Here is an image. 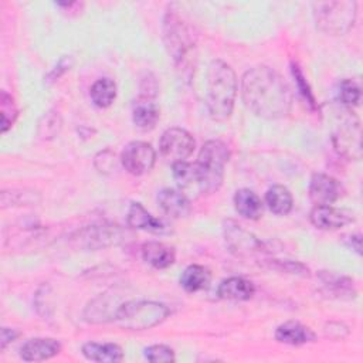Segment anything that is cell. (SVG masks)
<instances>
[{"label": "cell", "instance_id": "8", "mask_svg": "<svg viewBox=\"0 0 363 363\" xmlns=\"http://www.w3.org/2000/svg\"><path fill=\"white\" fill-rule=\"evenodd\" d=\"M194 146L196 142L193 136L182 128L166 129L159 142L162 156L172 163L182 162L186 157H189L193 153Z\"/></svg>", "mask_w": 363, "mask_h": 363}, {"label": "cell", "instance_id": "2", "mask_svg": "<svg viewBox=\"0 0 363 363\" xmlns=\"http://www.w3.org/2000/svg\"><path fill=\"white\" fill-rule=\"evenodd\" d=\"M237 96L234 69L221 60H214L207 71V109L214 121H225L233 113Z\"/></svg>", "mask_w": 363, "mask_h": 363}, {"label": "cell", "instance_id": "24", "mask_svg": "<svg viewBox=\"0 0 363 363\" xmlns=\"http://www.w3.org/2000/svg\"><path fill=\"white\" fill-rule=\"evenodd\" d=\"M210 279H211V274L206 267L193 264L183 271L180 277V285L187 292H197L207 288L210 284Z\"/></svg>", "mask_w": 363, "mask_h": 363}, {"label": "cell", "instance_id": "10", "mask_svg": "<svg viewBox=\"0 0 363 363\" xmlns=\"http://www.w3.org/2000/svg\"><path fill=\"white\" fill-rule=\"evenodd\" d=\"M156 160L155 149L142 140H133L125 146L121 155V162L125 170L130 174L140 176L149 172Z\"/></svg>", "mask_w": 363, "mask_h": 363}, {"label": "cell", "instance_id": "15", "mask_svg": "<svg viewBox=\"0 0 363 363\" xmlns=\"http://www.w3.org/2000/svg\"><path fill=\"white\" fill-rule=\"evenodd\" d=\"M133 123L142 130H150L155 128L159 119V106L153 101V96L140 95L132 106Z\"/></svg>", "mask_w": 363, "mask_h": 363}, {"label": "cell", "instance_id": "31", "mask_svg": "<svg viewBox=\"0 0 363 363\" xmlns=\"http://www.w3.org/2000/svg\"><path fill=\"white\" fill-rule=\"evenodd\" d=\"M60 129H61V118L54 111L47 112L38 123V135L41 139L54 138L60 132Z\"/></svg>", "mask_w": 363, "mask_h": 363}, {"label": "cell", "instance_id": "36", "mask_svg": "<svg viewBox=\"0 0 363 363\" xmlns=\"http://www.w3.org/2000/svg\"><path fill=\"white\" fill-rule=\"evenodd\" d=\"M69 61H71V58H69V57H68V58H67V57H64V58L58 62V65L55 67L57 69H54V71H51V72H50L48 79H50V81H55V79H57V78H58L64 71H67V69L69 68V65H71V62H69Z\"/></svg>", "mask_w": 363, "mask_h": 363}, {"label": "cell", "instance_id": "25", "mask_svg": "<svg viewBox=\"0 0 363 363\" xmlns=\"http://www.w3.org/2000/svg\"><path fill=\"white\" fill-rule=\"evenodd\" d=\"M89 95L95 106L108 108L116 96V85L109 78H101L94 82Z\"/></svg>", "mask_w": 363, "mask_h": 363}, {"label": "cell", "instance_id": "7", "mask_svg": "<svg viewBox=\"0 0 363 363\" xmlns=\"http://www.w3.org/2000/svg\"><path fill=\"white\" fill-rule=\"evenodd\" d=\"M342 112L343 115L340 116V122L333 130V145L340 155L359 159L362 155V133L359 119L349 108L343 106Z\"/></svg>", "mask_w": 363, "mask_h": 363}, {"label": "cell", "instance_id": "32", "mask_svg": "<svg viewBox=\"0 0 363 363\" xmlns=\"http://www.w3.org/2000/svg\"><path fill=\"white\" fill-rule=\"evenodd\" d=\"M145 357L149 362L160 363V362H174V352L172 347L166 345H152L147 346L145 350Z\"/></svg>", "mask_w": 363, "mask_h": 363}, {"label": "cell", "instance_id": "28", "mask_svg": "<svg viewBox=\"0 0 363 363\" xmlns=\"http://www.w3.org/2000/svg\"><path fill=\"white\" fill-rule=\"evenodd\" d=\"M35 191L28 190H3L1 191V206H27V204H35L40 201V197Z\"/></svg>", "mask_w": 363, "mask_h": 363}, {"label": "cell", "instance_id": "34", "mask_svg": "<svg viewBox=\"0 0 363 363\" xmlns=\"http://www.w3.org/2000/svg\"><path fill=\"white\" fill-rule=\"evenodd\" d=\"M271 268L288 272V274H296V275H309V269L301 264V262H295V261H272L271 262Z\"/></svg>", "mask_w": 363, "mask_h": 363}, {"label": "cell", "instance_id": "5", "mask_svg": "<svg viewBox=\"0 0 363 363\" xmlns=\"http://www.w3.org/2000/svg\"><path fill=\"white\" fill-rule=\"evenodd\" d=\"M356 1H320L313 3L316 27L326 34L337 35L349 31L356 18Z\"/></svg>", "mask_w": 363, "mask_h": 363}, {"label": "cell", "instance_id": "37", "mask_svg": "<svg viewBox=\"0 0 363 363\" xmlns=\"http://www.w3.org/2000/svg\"><path fill=\"white\" fill-rule=\"evenodd\" d=\"M360 242H362V238H360L359 234L350 235V237L347 238V244H349L357 254H360Z\"/></svg>", "mask_w": 363, "mask_h": 363}, {"label": "cell", "instance_id": "22", "mask_svg": "<svg viewBox=\"0 0 363 363\" xmlns=\"http://www.w3.org/2000/svg\"><path fill=\"white\" fill-rule=\"evenodd\" d=\"M123 231L118 228L116 225H102L95 227L86 231V234L82 237V240L86 242V247L98 248L105 245L118 244L123 238Z\"/></svg>", "mask_w": 363, "mask_h": 363}, {"label": "cell", "instance_id": "14", "mask_svg": "<svg viewBox=\"0 0 363 363\" xmlns=\"http://www.w3.org/2000/svg\"><path fill=\"white\" fill-rule=\"evenodd\" d=\"M275 339L284 345L299 346V345L313 342L316 339V336H315L313 330L309 329L308 326H305L296 320H288L277 328Z\"/></svg>", "mask_w": 363, "mask_h": 363}, {"label": "cell", "instance_id": "18", "mask_svg": "<svg viewBox=\"0 0 363 363\" xmlns=\"http://www.w3.org/2000/svg\"><path fill=\"white\" fill-rule=\"evenodd\" d=\"M128 224L132 228L136 230H145L149 233H156V234H162L166 231L164 224L155 218L140 203H132L129 210H128Z\"/></svg>", "mask_w": 363, "mask_h": 363}, {"label": "cell", "instance_id": "26", "mask_svg": "<svg viewBox=\"0 0 363 363\" xmlns=\"http://www.w3.org/2000/svg\"><path fill=\"white\" fill-rule=\"evenodd\" d=\"M322 282L325 284V286L330 291V294L336 298H346V299H352L356 296L354 288H353V282L349 278L340 277V275H335L330 272H323L320 274Z\"/></svg>", "mask_w": 363, "mask_h": 363}, {"label": "cell", "instance_id": "4", "mask_svg": "<svg viewBox=\"0 0 363 363\" xmlns=\"http://www.w3.org/2000/svg\"><path fill=\"white\" fill-rule=\"evenodd\" d=\"M169 313V308L160 302L129 301L118 308L113 320L123 329L143 330L159 325Z\"/></svg>", "mask_w": 363, "mask_h": 363}, {"label": "cell", "instance_id": "12", "mask_svg": "<svg viewBox=\"0 0 363 363\" xmlns=\"http://www.w3.org/2000/svg\"><path fill=\"white\" fill-rule=\"evenodd\" d=\"M61 352V343L51 337L28 339L20 347V356L26 362H41L57 356Z\"/></svg>", "mask_w": 363, "mask_h": 363}, {"label": "cell", "instance_id": "20", "mask_svg": "<svg viewBox=\"0 0 363 363\" xmlns=\"http://www.w3.org/2000/svg\"><path fill=\"white\" fill-rule=\"evenodd\" d=\"M82 354L88 360L101 363H116L123 360V352L115 343L88 342L82 346Z\"/></svg>", "mask_w": 363, "mask_h": 363}, {"label": "cell", "instance_id": "11", "mask_svg": "<svg viewBox=\"0 0 363 363\" xmlns=\"http://www.w3.org/2000/svg\"><path fill=\"white\" fill-rule=\"evenodd\" d=\"M309 196L316 206L332 204L343 196V186L329 174L315 173L311 177Z\"/></svg>", "mask_w": 363, "mask_h": 363}, {"label": "cell", "instance_id": "19", "mask_svg": "<svg viewBox=\"0 0 363 363\" xmlns=\"http://www.w3.org/2000/svg\"><path fill=\"white\" fill-rule=\"evenodd\" d=\"M218 295L223 299H230V301H247L250 299L254 292L255 286L251 281L241 278V277H231L224 279L218 285Z\"/></svg>", "mask_w": 363, "mask_h": 363}, {"label": "cell", "instance_id": "17", "mask_svg": "<svg viewBox=\"0 0 363 363\" xmlns=\"http://www.w3.org/2000/svg\"><path fill=\"white\" fill-rule=\"evenodd\" d=\"M157 203L164 214L172 218H182L190 213V201L176 189H163L157 194Z\"/></svg>", "mask_w": 363, "mask_h": 363}, {"label": "cell", "instance_id": "29", "mask_svg": "<svg viewBox=\"0 0 363 363\" xmlns=\"http://www.w3.org/2000/svg\"><path fill=\"white\" fill-rule=\"evenodd\" d=\"M337 99L345 108L356 105L360 99V88L353 79H342L337 85Z\"/></svg>", "mask_w": 363, "mask_h": 363}, {"label": "cell", "instance_id": "27", "mask_svg": "<svg viewBox=\"0 0 363 363\" xmlns=\"http://www.w3.org/2000/svg\"><path fill=\"white\" fill-rule=\"evenodd\" d=\"M172 173L173 179L179 184V187H190L191 184H199V172L196 163L189 162H176L172 164Z\"/></svg>", "mask_w": 363, "mask_h": 363}, {"label": "cell", "instance_id": "21", "mask_svg": "<svg viewBox=\"0 0 363 363\" xmlns=\"http://www.w3.org/2000/svg\"><path fill=\"white\" fill-rule=\"evenodd\" d=\"M234 207L240 216L248 220H258L262 214V201L250 189H240L235 191Z\"/></svg>", "mask_w": 363, "mask_h": 363}, {"label": "cell", "instance_id": "30", "mask_svg": "<svg viewBox=\"0 0 363 363\" xmlns=\"http://www.w3.org/2000/svg\"><path fill=\"white\" fill-rule=\"evenodd\" d=\"M17 108L14 105V101L11 95H9L6 91H1L0 95V115H1V132L6 133L14 123L17 118Z\"/></svg>", "mask_w": 363, "mask_h": 363}, {"label": "cell", "instance_id": "35", "mask_svg": "<svg viewBox=\"0 0 363 363\" xmlns=\"http://www.w3.org/2000/svg\"><path fill=\"white\" fill-rule=\"evenodd\" d=\"M20 336V332L16 329H10V328H1V337H0V347L1 350L11 343L13 340H16Z\"/></svg>", "mask_w": 363, "mask_h": 363}, {"label": "cell", "instance_id": "3", "mask_svg": "<svg viewBox=\"0 0 363 363\" xmlns=\"http://www.w3.org/2000/svg\"><path fill=\"white\" fill-rule=\"evenodd\" d=\"M230 152L221 140H207L200 149L196 166L199 172V187L210 194L220 189Z\"/></svg>", "mask_w": 363, "mask_h": 363}, {"label": "cell", "instance_id": "13", "mask_svg": "<svg viewBox=\"0 0 363 363\" xmlns=\"http://www.w3.org/2000/svg\"><path fill=\"white\" fill-rule=\"evenodd\" d=\"M311 223L320 230H337L352 223V216L330 204L315 206L311 211Z\"/></svg>", "mask_w": 363, "mask_h": 363}, {"label": "cell", "instance_id": "1", "mask_svg": "<svg viewBox=\"0 0 363 363\" xmlns=\"http://www.w3.org/2000/svg\"><path fill=\"white\" fill-rule=\"evenodd\" d=\"M241 96L251 112L265 119L286 116L292 105V95L284 78L265 65L254 67L242 75Z\"/></svg>", "mask_w": 363, "mask_h": 363}, {"label": "cell", "instance_id": "23", "mask_svg": "<svg viewBox=\"0 0 363 363\" xmlns=\"http://www.w3.org/2000/svg\"><path fill=\"white\" fill-rule=\"evenodd\" d=\"M265 203L274 214L285 216L292 210L294 199L291 191L285 186L275 184L267 190Z\"/></svg>", "mask_w": 363, "mask_h": 363}, {"label": "cell", "instance_id": "33", "mask_svg": "<svg viewBox=\"0 0 363 363\" xmlns=\"http://www.w3.org/2000/svg\"><path fill=\"white\" fill-rule=\"evenodd\" d=\"M292 75L295 78V82L298 84V89H299V94L303 96V99L309 104L311 108H315V98H313V94L301 71V68L295 64H292Z\"/></svg>", "mask_w": 363, "mask_h": 363}, {"label": "cell", "instance_id": "9", "mask_svg": "<svg viewBox=\"0 0 363 363\" xmlns=\"http://www.w3.org/2000/svg\"><path fill=\"white\" fill-rule=\"evenodd\" d=\"M224 238L230 251L240 258H250L264 251L262 242L233 220L224 223Z\"/></svg>", "mask_w": 363, "mask_h": 363}, {"label": "cell", "instance_id": "16", "mask_svg": "<svg viewBox=\"0 0 363 363\" xmlns=\"http://www.w3.org/2000/svg\"><path fill=\"white\" fill-rule=\"evenodd\" d=\"M142 258L146 264L156 269L169 268L174 259V248L159 241H147L142 245Z\"/></svg>", "mask_w": 363, "mask_h": 363}, {"label": "cell", "instance_id": "6", "mask_svg": "<svg viewBox=\"0 0 363 363\" xmlns=\"http://www.w3.org/2000/svg\"><path fill=\"white\" fill-rule=\"evenodd\" d=\"M163 41L164 47L174 62H180L193 45L190 30L182 17L172 7L164 14L163 20Z\"/></svg>", "mask_w": 363, "mask_h": 363}]
</instances>
